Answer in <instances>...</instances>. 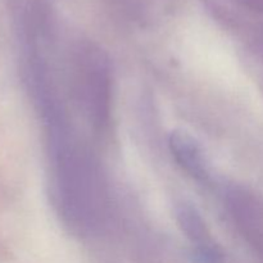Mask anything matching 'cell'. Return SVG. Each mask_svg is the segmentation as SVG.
<instances>
[{"instance_id":"obj_1","label":"cell","mask_w":263,"mask_h":263,"mask_svg":"<svg viewBox=\"0 0 263 263\" xmlns=\"http://www.w3.org/2000/svg\"><path fill=\"white\" fill-rule=\"evenodd\" d=\"M80 95L94 126L99 130L108 125L110 115L112 80L107 57L89 50L79 58Z\"/></svg>"},{"instance_id":"obj_2","label":"cell","mask_w":263,"mask_h":263,"mask_svg":"<svg viewBox=\"0 0 263 263\" xmlns=\"http://www.w3.org/2000/svg\"><path fill=\"white\" fill-rule=\"evenodd\" d=\"M176 220L184 235L195 246V258L199 263H217L221 258L202 215L192 204L182 203L176 208Z\"/></svg>"},{"instance_id":"obj_3","label":"cell","mask_w":263,"mask_h":263,"mask_svg":"<svg viewBox=\"0 0 263 263\" xmlns=\"http://www.w3.org/2000/svg\"><path fill=\"white\" fill-rule=\"evenodd\" d=\"M170 151L175 161L187 175L198 181H204L208 177L207 163L197 141L182 131H174L168 139Z\"/></svg>"}]
</instances>
